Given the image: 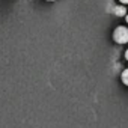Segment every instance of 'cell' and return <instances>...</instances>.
<instances>
[{
  "mask_svg": "<svg viewBox=\"0 0 128 128\" xmlns=\"http://www.w3.org/2000/svg\"><path fill=\"white\" fill-rule=\"evenodd\" d=\"M113 39H114L118 44H125V42H128V29L124 27V26L116 27L114 32H113Z\"/></svg>",
  "mask_w": 128,
  "mask_h": 128,
  "instance_id": "6da1fadb",
  "label": "cell"
},
{
  "mask_svg": "<svg viewBox=\"0 0 128 128\" xmlns=\"http://www.w3.org/2000/svg\"><path fill=\"white\" fill-rule=\"evenodd\" d=\"M113 14L118 15V17H124V15H126V9L124 6H114L113 8Z\"/></svg>",
  "mask_w": 128,
  "mask_h": 128,
  "instance_id": "7a4b0ae2",
  "label": "cell"
},
{
  "mask_svg": "<svg viewBox=\"0 0 128 128\" xmlns=\"http://www.w3.org/2000/svg\"><path fill=\"white\" fill-rule=\"evenodd\" d=\"M120 78H122V83L128 86V70H125V71L122 72V76H120Z\"/></svg>",
  "mask_w": 128,
  "mask_h": 128,
  "instance_id": "3957f363",
  "label": "cell"
},
{
  "mask_svg": "<svg viewBox=\"0 0 128 128\" xmlns=\"http://www.w3.org/2000/svg\"><path fill=\"white\" fill-rule=\"evenodd\" d=\"M119 2H120V3H125V5H126V3H128V0H119Z\"/></svg>",
  "mask_w": 128,
  "mask_h": 128,
  "instance_id": "277c9868",
  "label": "cell"
},
{
  "mask_svg": "<svg viewBox=\"0 0 128 128\" xmlns=\"http://www.w3.org/2000/svg\"><path fill=\"white\" fill-rule=\"evenodd\" d=\"M125 59H126V60H128V50H126V51H125Z\"/></svg>",
  "mask_w": 128,
  "mask_h": 128,
  "instance_id": "5b68a950",
  "label": "cell"
},
{
  "mask_svg": "<svg viewBox=\"0 0 128 128\" xmlns=\"http://www.w3.org/2000/svg\"><path fill=\"white\" fill-rule=\"evenodd\" d=\"M126 23H128V15H126Z\"/></svg>",
  "mask_w": 128,
  "mask_h": 128,
  "instance_id": "8992f818",
  "label": "cell"
},
{
  "mask_svg": "<svg viewBox=\"0 0 128 128\" xmlns=\"http://www.w3.org/2000/svg\"><path fill=\"white\" fill-rule=\"evenodd\" d=\"M48 2H54V0H48Z\"/></svg>",
  "mask_w": 128,
  "mask_h": 128,
  "instance_id": "52a82bcc",
  "label": "cell"
}]
</instances>
